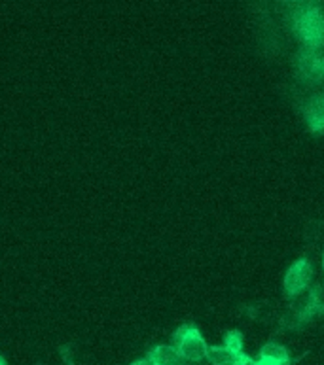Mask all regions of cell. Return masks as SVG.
I'll return each instance as SVG.
<instances>
[{"label": "cell", "instance_id": "6", "mask_svg": "<svg viewBox=\"0 0 324 365\" xmlns=\"http://www.w3.org/2000/svg\"><path fill=\"white\" fill-rule=\"evenodd\" d=\"M207 360L213 365H253V358L245 352H236V350L226 349L224 344L220 346H209Z\"/></svg>", "mask_w": 324, "mask_h": 365}, {"label": "cell", "instance_id": "11", "mask_svg": "<svg viewBox=\"0 0 324 365\" xmlns=\"http://www.w3.org/2000/svg\"><path fill=\"white\" fill-rule=\"evenodd\" d=\"M0 365H8V364H6V361H4V358H2V356H0Z\"/></svg>", "mask_w": 324, "mask_h": 365}, {"label": "cell", "instance_id": "1", "mask_svg": "<svg viewBox=\"0 0 324 365\" xmlns=\"http://www.w3.org/2000/svg\"><path fill=\"white\" fill-rule=\"evenodd\" d=\"M173 346L181 354L182 360L186 361H201L207 358L209 344L203 339L198 326L193 324H184L173 335Z\"/></svg>", "mask_w": 324, "mask_h": 365}, {"label": "cell", "instance_id": "8", "mask_svg": "<svg viewBox=\"0 0 324 365\" xmlns=\"http://www.w3.org/2000/svg\"><path fill=\"white\" fill-rule=\"evenodd\" d=\"M181 360V354L173 344H158L148 352V361L152 365H178Z\"/></svg>", "mask_w": 324, "mask_h": 365}, {"label": "cell", "instance_id": "2", "mask_svg": "<svg viewBox=\"0 0 324 365\" xmlns=\"http://www.w3.org/2000/svg\"><path fill=\"white\" fill-rule=\"evenodd\" d=\"M294 31L309 48H320L324 42V14L319 8H303L294 17Z\"/></svg>", "mask_w": 324, "mask_h": 365}, {"label": "cell", "instance_id": "10", "mask_svg": "<svg viewBox=\"0 0 324 365\" xmlns=\"http://www.w3.org/2000/svg\"><path fill=\"white\" fill-rule=\"evenodd\" d=\"M131 365H152L148 361V358H144V360H137V361H133Z\"/></svg>", "mask_w": 324, "mask_h": 365}, {"label": "cell", "instance_id": "9", "mask_svg": "<svg viewBox=\"0 0 324 365\" xmlns=\"http://www.w3.org/2000/svg\"><path fill=\"white\" fill-rule=\"evenodd\" d=\"M224 346L236 352H243V333L239 329H230L224 335Z\"/></svg>", "mask_w": 324, "mask_h": 365}, {"label": "cell", "instance_id": "3", "mask_svg": "<svg viewBox=\"0 0 324 365\" xmlns=\"http://www.w3.org/2000/svg\"><path fill=\"white\" fill-rule=\"evenodd\" d=\"M311 278H313V265H311V262L305 259V257L298 259V262L292 263L285 274V282H283L285 294L288 295V297H298V295H302L303 292L309 288Z\"/></svg>", "mask_w": 324, "mask_h": 365}, {"label": "cell", "instance_id": "7", "mask_svg": "<svg viewBox=\"0 0 324 365\" xmlns=\"http://www.w3.org/2000/svg\"><path fill=\"white\" fill-rule=\"evenodd\" d=\"M288 350L279 343L264 344L258 352V358L253 360V365H290Z\"/></svg>", "mask_w": 324, "mask_h": 365}, {"label": "cell", "instance_id": "12", "mask_svg": "<svg viewBox=\"0 0 324 365\" xmlns=\"http://www.w3.org/2000/svg\"><path fill=\"white\" fill-rule=\"evenodd\" d=\"M323 271H324V254H323Z\"/></svg>", "mask_w": 324, "mask_h": 365}, {"label": "cell", "instance_id": "5", "mask_svg": "<svg viewBox=\"0 0 324 365\" xmlns=\"http://www.w3.org/2000/svg\"><path fill=\"white\" fill-rule=\"evenodd\" d=\"M303 118L309 133L313 135L324 133V95L309 98L308 104L303 106Z\"/></svg>", "mask_w": 324, "mask_h": 365}, {"label": "cell", "instance_id": "4", "mask_svg": "<svg viewBox=\"0 0 324 365\" xmlns=\"http://www.w3.org/2000/svg\"><path fill=\"white\" fill-rule=\"evenodd\" d=\"M300 71L311 82H319L324 78V55L319 48H308L300 55Z\"/></svg>", "mask_w": 324, "mask_h": 365}]
</instances>
